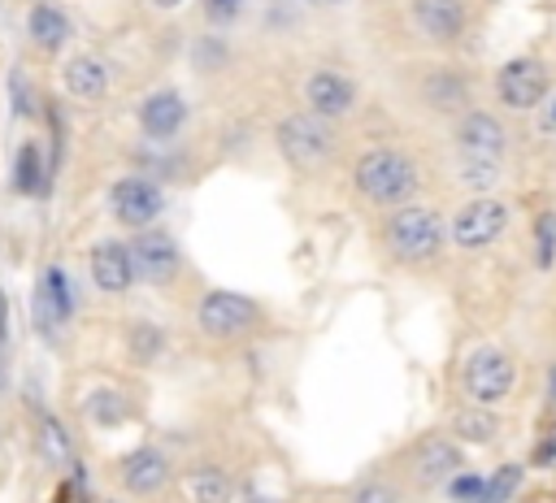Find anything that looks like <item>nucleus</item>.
<instances>
[{"label":"nucleus","mask_w":556,"mask_h":503,"mask_svg":"<svg viewBox=\"0 0 556 503\" xmlns=\"http://www.w3.org/2000/svg\"><path fill=\"white\" fill-rule=\"evenodd\" d=\"M348 199L365 212H387L430 195V160L421 134H361L348 139L339 178Z\"/></svg>","instance_id":"f257e3e1"},{"label":"nucleus","mask_w":556,"mask_h":503,"mask_svg":"<svg viewBox=\"0 0 556 503\" xmlns=\"http://www.w3.org/2000/svg\"><path fill=\"white\" fill-rule=\"evenodd\" d=\"M369 252L382 273L404 282H426L447 269V217L434 195L369 212Z\"/></svg>","instance_id":"f03ea898"},{"label":"nucleus","mask_w":556,"mask_h":503,"mask_svg":"<svg viewBox=\"0 0 556 503\" xmlns=\"http://www.w3.org/2000/svg\"><path fill=\"white\" fill-rule=\"evenodd\" d=\"M391 95H395L400 113L417 126V134H434V130L447 126L460 108H469L473 100H482V95H486V82H482L478 69L465 65L460 56L413 52L408 61L395 65V74H391Z\"/></svg>","instance_id":"7ed1b4c3"},{"label":"nucleus","mask_w":556,"mask_h":503,"mask_svg":"<svg viewBox=\"0 0 556 503\" xmlns=\"http://www.w3.org/2000/svg\"><path fill=\"white\" fill-rule=\"evenodd\" d=\"M269 147L287 165L291 178L330 182V178H339V165L348 156V130L330 126V121H321V117H313V113H304L295 104H287L269 121Z\"/></svg>","instance_id":"20e7f679"},{"label":"nucleus","mask_w":556,"mask_h":503,"mask_svg":"<svg viewBox=\"0 0 556 503\" xmlns=\"http://www.w3.org/2000/svg\"><path fill=\"white\" fill-rule=\"evenodd\" d=\"M391 468H395V477L404 481V490H408V499L413 503H421V499H430V494H439V490H447L460 473H465V447L456 442V438H447L439 425L434 429H421V434H413V438H404L395 451H387L382 455Z\"/></svg>","instance_id":"39448f33"},{"label":"nucleus","mask_w":556,"mask_h":503,"mask_svg":"<svg viewBox=\"0 0 556 503\" xmlns=\"http://www.w3.org/2000/svg\"><path fill=\"white\" fill-rule=\"evenodd\" d=\"M395 13L408 48L430 56H456L478 26V0H395Z\"/></svg>","instance_id":"423d86ee"},{"label":"nucleus","mask_w":556,"mask_h":503,"mask_svg":"<svg viewBox=\"0 0 556 503\" xmlns=\"http://www.w3.org/2000/svg\"><path fill=\"white\" fill-rule=\"evenodd\" d=\"M291 104L330 121V126H356V117L365 113V82L334 61H304L291 78Z\"/></svg>","instance_id":"0eeeda50"},{"label":"nucleus","mask_w":556,"mask_h":503,"mask_svg":"<svg viewBox=\"0 0 556 503\" xmlns=\"http://www.w3.org/2000/svg\"><path fill=\"white\" fill-rule=\"evenodd\" d=\"M265 325H269V312L261 308V299L243 291L204 286L191 304V330L208 347H248L265 334Z\"/></svg>","instance_id":"6e6552de"},{"label":"nucleus","mask_w":556,"mask_h":503,"mask_svg":"<svg viewBox=\"0 0 556 503\" xmlns=\"http://www.w3.org/2000/svg\"><path fill=\"white\" fill-rule=\"evenodd\" d=\"M443 147L482 156V160H500V165H517L521 160V143H517V121L508 113H500L486 95L473 100L469 108H460L447 126H439L434 134H426Z\"/></svg>","instance_id":"1a4fd4ad"},{"label":"nucleus","mask_w":556,"mask_h":503,"mask_svg":"<svg viewBox=\"0 0 556 503\" xmlns=\"http://www.w3.org/2000/svg\"><path fill=\"white\" fill-rule=\"evenodd\" d=\"M443 217H447V252L478 260L508 238V230L517 221V204L504 191H495V195L452 199V204H443Z\"/></svg>","instance_id":"9d476101"},{"label":"nucleus","mask_w":556,"mask_h":503,"mask_svg":"<svg viewBox=\"0 0 556 503\" xmlns=\"http://www.w3.org/2000/svg\"><path fill=\"white\" fill-rule=\"evenodd\" d=\"M521 386V364L513 356V347L495 343V338H478L460 351L456 364V399L482 403V408H504Z\"/></svg>","instance_id":"9b49d317"},{"label":"nucleus","mask_w":556,"mask_h":503,"mask_svg":"<svg viewBox=\"0 0 556 503\" xmlns=\"http://www.w3.org/2000/svg\"><path fill=\"white\" fill-rule=\"evenodd\" d=\"M552 87H556V65H552L547 56H539V52H521V56H508V61L491 74L486 100H491L500 113H508L513 121H521Z\"/></svg>","instance_id":"f8f14e48"},{"label":"nucleus","mask_w":556,"mask_h":503,"mask_svg":"<svg viewBox=\"0 0 556 503\" xmlns=\"http://www.w3.org/2000/svg\"><path fill=\"white\" fill-rule=\"evenodd\" d=\"M439 429L447 438H456L465 451L469 447H500L504 442V416H500V408H482V403H469V399H456V395H452Z\"/></svg>","instance_id":"ddd939ff"},{"label":"nucleus","mask_w":556,"mask_h":503,"mask_svg":"<svg viewBox=\"0 0 556 503\" xmlns=\"http://www.w3.org/2000/svg\"><path fill=\"white\" fill-rule=\"evenodd\" d=\"M117 481L130 499H156L174 486V460L161 447H135L117 464Z\"/></svg>","instance_id":"4468645a"},{"label":"nucleus","mask_w":556,"mask_h":503,"mask_svg":"<svg viewBox=\"0 0 556 503\" xmlns=\"http://www.w3.org/2000/svg\"><path fill=\"white\" fill-rule=\"evenodd\" d=\"M130 260H135V278H143L152 286H169L182 273V252H178L174 234L152 230V225L130 238Z\"/></svg>","instance_id":"2eb2a0df"},{"label":"nucleus","mask_w":556,"mask_h":503,"mask_svg":"<svg viewBox=\"0 0 556 503\" xmlns=\"http://www.w3.org/2000/svg\"><path fill=\"white\" fill-rule=\"evenodd\" d=\"M109 208H113V217H117L122 225L148 230V225L161 217L165 195H161V186H156L152 178H122V182H113V191H109Z\"/></svg>","instance_id":"dca6fc26"},{"label":"nucleus","mask_w":556,"mask_h":503,"mask_svg":"<svg viewBox=\"0 0 556 503\" xmlns=\"http://www.w3.org/2000/svg\"><path fill=\"white\" fill-rule=\"evenodd\" d=\"M91 282L104 295H126L139 278H135V260H130V243L122 238H104L91 247Z\"/></svg>","instance_id":"f3484780"},{"label":"nucleus","mask_w":556,"mask_h":503,"mask_svg":"<svg viewBox=\"0 0 556 503\" xmlns=\"http://www.w3.org/2000/svg\"><path fill=\"white\" fill-rule=\"evenodd\" d=\"M174 481H178V490H182L187 503H235V499H239L235 477H230L222 464H213V460L187 464Z\"/></svg>","instance_id":"a211bd4d"},{"label":"nucleus","mask_w":556,"mask_h":503,"mask_svg":"<svg viewBox=\"0 0 556 503\" xmlns=\"http://www.w3.org/2000/svg\"><path fill=\"white\" fill-rule=\"evenodd\" d=\"M182 126H187V100H182L178 91L161 87V91L143 95V104H139V130H143L148 139L165 143V139H174Z\"/></svg>","instance_id":"6ab92c4d"},{"label":"nucleus","mask_w":556,"mask_h":503,"mask_svg":"<svg viewBox=\"0 0 556 503\" xmlns=\"http://www.w3.org/2000/svg\"><path fill=\"white\" fill-rule=\"evenodd\" d=\"M343 503H413L404 481L395 477V468L387 460H374L369 468H361L348 490H343Z\"/></svg>","instance_id":"aec40b11"},{"label":"nucleus","mask_w":556,"mask_h":503,"mask_svg":"<svg viewBox=\"0 0 556 503\" xmlns=\"http://www.w3.org/2000/svg\"><path fill=\"white\" fill-rule=\"evenodd\" d=\"M61 78H65V91L74 95V100H83V104H96V100H104L109 95V82H113V69L96 56V52H78L65 69H61Z\"/></svg>","instance_id":"412c9836"},{"label":"nucleus","mask_w":556,"mask_h":503,"mask_svg":"<svg viewBox=\"0 0 556 503\" xmlns=\"http://www.w3.org/2000/svg\"><path fill=\"white\" fill-rule=\"evenodd\" d=\"M517 143L534 152H556V87L517 121Z\"/></svg>","instance_id":"4be33fe9"},{"label":"nucleus","mask_w":556,"mask_h":503,"mask_svg":"<svg viewBox=\"0 0 556 503\" xmlns=\"http://www.w3.org/2000/svg\"><path fill=\"white\" fill-rule=\"evenodd\" d=\"M26 30H30V39L43 48V52H56L65 39H70V13L61 9V4H52V0H39L35 9H30V17H26Z\"/></svg>","instance_id":"5701e85b"},{"label":"nucleus","mask_w":556,"mask_h":503,"mask_svg":"<svg viewBox=\"0 0 556 503\" xmlns=\"http://www.w3.org/2000/svg\"><path fill=\"white\" fill-rule=\"evenodd\" d=\"M74 312V299H70V282L61 269H43V282H39V325L48 321H65Z\"/></svg>","instance_id":"b1692460"},{"label":"nucleus","mask_w":556,"mask_h":503,"mask_svg":"<svg viewBox=\"0 0 556 503\" xmlns=\"http://www.w3.org/2000/svg\"><path fill=\"white\" fill-rule=\"evenodd\" d=\"M126 351L135 364H152L165 356V330L156 321H130L126 330Z\"/></svg>","instance_id":"393cba45"},{"label":"nucleus","mask_w":556,"mask_h":503,"mask_svg":"<svg viewBox=\"0 0 556 503\" xmlns=\"http://www.w3.org/2000/svg\"><path fill=\"white\" fill-rule=\"evenodd\" d=\"M83 412H87L91 425H100V429H117V425L130 416V403H126L117 390H91L87 403H83Z\"/></svg>","instance_id":"a878e982"},{"label":"nucleus","mask_w":556,"mask_h":503,"mask_svg":"<svg viewBox=\"0 0 556 503\" xmlns=\"http://www.w3.org/2000/svg\"><path fill=\"white\" fill-rule=\"evenodd\" d=\"M43 186V160H39V143H17V156H13V191L17 195H35Z\"/></svg>","instance_id":"bb28decb"},{"label":"nucleus","mask_w":556,"mask_h":503,"mask_svg":"<svg viewBox=\"0 0 556 503\" xmlns=\"http://www.w3.org/2000/svg\"><path fill=\"white\" fill-rule=\"evenodd\" d=\"M39 451H43L52 464H65V460H70V438H65V429H61L56 421H43V425H39Z\"/></svg>","instance_id":"cd10ccee"},{"label":"nucleus","mask_w":556,"mask_h":503,"mask_svg":"<svg viewBox=\"0 0 556 503\" xmlns=\"http://www.w3.org/2000/svg\"><path fill=\"white\" fill-rule=\"evenodd\" d=\"M13 108H17V117H30L35 113V104H30V87H26V78L22 74H13Z\"/></svg>","instance_id":"c85d7f7f"},{"label":"nucleus","mask_w":556,"mask_h":503,"mask_svg":"<svg viewBox=\"0 0 556 503\" xmlns=\"http://www.w3.org/2000/svg\"><path fill=\"white\" fill-rule=\"evenodd\" d=\"M9 304H4V291H0V347H4V334H9Z\"/></svg>","instance_id":"c756f323"},{"label":"nucleus","mask_w":556,"mask_h":503,"mask_svg":"<svg viewBox=\"0 0 556 503\" xmlns=\"http://www.w3.org/2000/svg\"><path fill=\"white\" fill-rule=\"evenodd\" d=\"M208 4H213V13H217V17H226V13H235V4H239V0H208Z\"/></svg>","instance_id":"7c9ffc66"},{"label":"nucleus","mask_w":556,"mask_h":503,"mask_svg":"<svg viewBox=\"0 0 556 503\" xmlns=\"http://www.w3.org/2000/svg\"><path fill=\"white\" fill-rule=\"evenodd\" d=\"M178 4H187V0H152V9H161V13H169V9H178Z\"/></svg>","instance_id":"2f4dec72"},{"label":"nucleus","mask_w":556,"mask_h":503,"mask_svg":"<svg viewBox=\"0 0 556 503\" xmlns=\"http://www.w3.org/2000/svg\"><path fill=\"white\" fill-rule=\"evenodd\" d=\"M313 4H339V0H313Z\"/></svg>","instance_id":"473e14b6"},{"label":"nucleus","mask_w":556,"mask_h":503,"mask_svg":"<svg viewBox=\"0 0 556 503\" xmlns=\"http://www.w3.org/2000/svg\"><path fill=\"white\" fill-rule=\"evenodd\" d=\"M552 330H556V321H552Z\"/></svg>","instance_id":"72a5a7b5"},{"label":"nucleus","mask_w":556,"mask_h":503,"mask_svg":"<svg viewBox=\"0 0 556 503\" xmlns=\"http://www.w3.org/2000/svg\"><path fill=\"white\" fill-rule=\"evenodd\" d=\"M109 503H113V499H109Z\"/></svg>","instance_id":"f704fd0d"}]
</instances>
